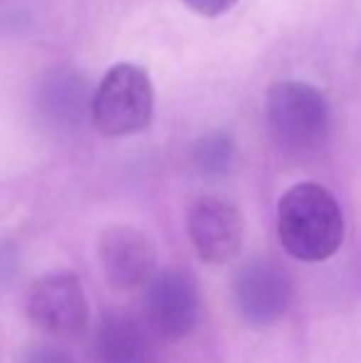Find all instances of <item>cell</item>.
I'll return each instance as SVG.
<instances>
[{"instance_id": "cell-1", "label": "cell", "mask_w": 361, "mask_h": 363, "mask_svg": "<svg viewBox=\"0 0 361 363\" xmlns=\"http://www.w3.org/2000/svg\"><path fill=\"white\" fill-rule=\"evenodd\" d=\"M282 247L302 262L329 259L344 242V216L337 198L319 183L289 188L277 206Z\"/></svg>"}, {"instance_id": "cell-2", "label": "cell", "mask_w": 361, "mask_h": 363, "mask_svg": "<svg viewBox=\"0 0 361 363\" xmlns=\"http://www.w3.org/2000/svg\"><path fill=\"white\" fill-rule=\"evenodd\" d=\"M272 141L289 156H314L329 141L332 114L319 89L304 82H277L267 94Z\"/></svg>"}, {"instance_id": "cell-3", "label": "cell", "mask_w": 361, "mask_h": 363, "mask_svg": "<svg viewBox=\"0 0 361 363\" xmlns=\"http://www.w3.org/2000/svg\"><path fill=\"white\" fill-rule=\"evenodd\" d=\"M154 114V86L146 69L114 65L91 96V121L104 136H129L146 129Z\"/></svg>"}, {"instance_id": "cell-4", "label": "cell", "mask_w": 361, "mask_h": 363, "mask_svg": "<svg viewBox=\"0 0 361 363\" xmlns=\"http://www.w3.org/2000/svg\"><path fill=\"white\" fill-rule=\"evenodd\" d=\"M292 296V274L277 259H248L233 277V301L238 316L252 329H265L274 324L289 309Z\"/></svg>"}, {"instance_id": "cell-5", "label": "cell", "mask_w": 361, "mask_h": 363, "mask_svg": "<svg viewBox=\"0 0 361 363\" xmlns=\"http://www.w3.org/2000/svg\"><path fill=\"white\" fill-rule=\"evenodd\" d=\"M28 319L57 341L82 336L89 324V304L79 277L72 272H50L35 279L28 291Z\"/></svg>"}, {"instance_id": "cell-6", "label": "cell", "mask_w": 361, "mask_h": 363, "mask_svg": "<svg viewBox=\"0 0 361 363\" xmlns=\"http://www.w3.org/2000/svg\"><path fill=\"white\" fill-rule=\"evenodd\" d=\"M146 324L164 341H181L198 326L203 314V296L198 279L186 269H164L151 277L146 287Z\"/></svg>"}, {"instance_id": "cell-7", "label": "cell", "mask_w": 361, "mask_h": 363, "mask_svg": "<svg viewBox=\"0 0 361 363\" xmlns=\"http://www.w3.org/2000/svg\"><path fill=\"white\" fill-rule=\"evenodd\" d=\"M101 272L114 289H136L156 274V247L151 238L131 225H114L96 242Z\"/></svg>"}, {"instance_id": "cell-8", "label": "cell", "mask_w": 361, "mask_h": 363, "mask_svg": "<svg viewBox=\"0 0 361 363\" xmlns=\"http://www.w3.org/2000/svg\"><path fill=\"white\" fill-rule=\"evenodd\" d=\"M188 238L196 255L208 264H226L240 252L245 225L233 203L223 198H198L188 211Z\"/></svg>"}, {"instance_id": "cell-9", "label": "cell", "mask_w": 361, "mask_h": 363, "mask_svg": "<svg viewBox=\"0 0 361 363\" xmlns=\"http://www.w3.org/2000/svg\"><path fill=\"white\" fill-rule=\"evenodd\" d=\"M149 331L136 316L126 311L101 314L94 331L96 363H149Z\"/></svg>"}, {"instance_id": "cell-10", "label": "cell", "mask_w": 361, "mask_h": 363, "mask_svg": "<svg viewBox=\"0 0 361 363\" xmlns=\"http://www.w3.org/2000/svg\"><path fill=\"white\" fill-rule=\"evenodd\" d=\"M193 161L203 173H226L233 161V141L226 134H208L193 146Z\"/></svg>"}, {"instance_id": "cell-11", "label": "cell", "mask_w": 361, "mask_h": 363, "mask_svg": "<svg viewBox=\"0 0 361 363\" xmlns=\"http://www.w3.org/2000/svg\"><path fill=\"white\" fill-rule=\"evenodd\" d=\"M20 363H74V359L65 349H60V346L40 344V346H33V349L20 359Z\"/></svg>"}, {"instance_id": "cell-12", "label": "cell", "mask_w": 361, "mask_h": 363, "mask_svg": "<svg viewBox=\"0 0 361 363\" xmlns=\"http://www.w3.org/2000/svg\"><path fill=\"white\" fill-rule=\"evenodd\" d=\"M188 8L196 15H203V18H218V15L228 13L238 0H183Z\"/></svg>"}]
</instances>
